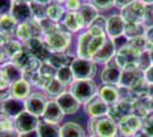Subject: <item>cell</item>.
<instances>
[{
	"instance_id": "cell-24",
	"label": "cell",
	"mask_w": 153,
	"mask_h": 137,
	"mask_svg": "<svg viewBox=\"0 0 153 137\" xmlns=\"http://www.w3.org/2000/svg\"><path fill=\"white\" fill-rule=\"evenodd\" d=\"M23 47H24V45L17 39H15V38L5 41L2 44V50L5 53L7 61H12L23 49Z\"/></svg>"
},
{
	"instance_id": "cell-36",
	"label": "cell",
	"mask_w": 153,
	"mask_h": 137,
	"mask_svg": "<svg viewBox=\"0 0 153 137\" xmlns=\"http://www.w3.org/2000/svg\"><path fill=\"white\" fill-rule=\"evenodd\" d=\"M128 45L131 46L133 48L137 49L140 53L149 50V42H147L145 36H142V37H137V38H134V39L128 40Z\"/></svg>"
},
{
	"instance_id": "cell-42",
	"label": "cell",
	"mask_w": 153,
	"mask_h": 137,
	"mask_svg": "<svg viewBox=\"0 0 153 137\" xmlns=\"http://www.w3.org/2000/svg\"><path fill=\"white\" fill-rule=\"evenodd\" d=\"M106 22H108V20H105V17H103L102 15H98L88 27L95 26V27H98V29H102V30H104L106 32Z\"/></svg>"
},
{
	"instance_id": "cell-21",
	"label": "cell",
	"mask_w": 153,
	"mask_h": 137,
	"mask_svg": "<svg viewBox=\"0 0 153 137\" xmlns=\"http://www.w3.org/2000/svg\"><path fill=\"white\" fill-rule=\"evenodd\" d=\"M98 96L108 105L113 106L120 101V91L115 86L102 85L98 87Z\"/></svg>"
},
{
	"instance_id": "cell-60",
	"label": "cell",
	"mask_w": 153,
	"mask_h": 137,
	"mask_svg": "<svg viewBox=\"0 0 153 137\" xmlns=\"http://www.w3.org/2000/svg\"><path fill=\"white\" fill-rule=\"evenodd\" d=\"M89 1H90V0H89Z\"/></svg>"
},
{
	"instance_id": "cell-11",
	"label": "cell",
	"mask_w": 153,
	"mask_h": 137,
	"mask_svg": "<svg viewBox=\"0 0 153 137\" xmlns=\"http://www.w3.org/2000/svg\"><path fill=\"white\" fill-rule=\"evenodd\" d=\"M108 111H110V105L102 101V98L98 96V94L94 98H91L88 103L85 104V112L90 118L108 116Z\"/></svg>"
},
{
	"instance_id": "cell-26",
	"label": "cell",
	"mask_w": 153,
	"mask_h": 137,
	"mask_svg": "<svg viewBox=\"0 0 153 137\" xmlns=\"http://www.w3.org/2000/svg\"><path fill=\"white\" fill-rule=\"evenodd\" d=\"M47 62L57 71L62 67L70 65L72 59L66 53H51Z\"/></svg>"
},
{
	"instance_id": "cell-17",
	"label": "cell",
	"mask_w": 153,
	"mask_h": 137,
	"mask_svg": "<svg viewBox=\"0 0 153 137\" xmlns=\"http://www.w3.org/2000/svg\"><path fill=\"white\" fill-rule=\"evenodd\" d=\"M0 71H1V74H2V78L5 79L9 85L19 81L21 79H23V76H24L23 70L19 69L17 65H15L10 61H8L5 64H2L0 66Z\"/></svg>"
},
{
	"instance_id": "cell-6",
	"label": "cell",
	"mask_w": 153,
	"mask_h": 137,
	"mask_svg": "<svg viewBox=\"0 0 153 137\" xmlns=\"http://www.w3.org/2000/svg\"><path fill=\"white\" fill-rule=\"evenodd\" d=\"M146 15V5L140 2V0H136L134 2L129 4L128 6L123 7L121 9V16L126 23H136L143 24Z\"/></svg>"
},
{
	"instance_id": "cell-30",
	"label": "cell",
	"mask_w": 153,
	"mask_h": 137,
	"mask_svg": "<svg viewBox=\"0 0 153 137\" xmlns=\"http://www.w3.org/2000/svg\"><path fill=\"white\" fill-rule=\"evenodd\" d=\"M34 59V56L32 55L30 50L26 48L25 46L23 47V49L21 50V52L14 57L10 62H13L15 65H17L19 69H22V70H24L26 66L30 64V62H31L32 59Z\"/></svg>"
},
{
	"instance_id": "cell-31",
	"label": "cell",
	"mask_w": 153,
	"mask_h": 137,
	"mask_svg": "<svg viewBox=\"0 0 153 137\" xmlns=\"http://www.w3.org/2000/svg\"><path fill=\"white\" fill-rule=\"evenodd\" d=\"M146 27L144 24H136V23H126V27H125V33L123 36L127 38L128 40L134 39L137 37H142L145 34Z\"/></svg>"
},
{
	"instance_id": "cell-55",
	"label": "cell",
	"mask_w": 153,
	"mask_h": 137,
	"mask_svg": "<svg viewBox=\"0 0 153 137\" xmlns=\"http://www.w3.org/2000/svg\"><path fill=\"white\" fill-rule=\"evenodd\" d=\"M2 37H4V30H2V26H1V24H0V39L4 41ZM4 42H5V41H4Z\"/></svg>"
},
{
	"instance_id": "cell-40",
	"label": "cell",
	"mask_w": 153,
	"mask_h": 137,
	"mask_svg": "<svg viewBox=\"0 0 153 137\" xmlns=\"http://www.w3.org/2000/svg\"><path fill=\"white\" fill-rule=\"evenodd\" d=\"M13 4L14 0H0V17L10 14Z\"/></svg>"
},
{
	"instance_id": "cell-41",
	"label": "cell",
	"mask_w": 153,
	"mask_h": 137,
	"mask_svg": "<svg viewBox=\"0 0 153 137\" xmlns=\"http://www.w3.org/2000/svg\"><path fill=\"white\" fill-rule=\"evenodd\" d=\"M64 4V7L68 12H79L82 6L81 0H66Z\"/></svg>"
},
{
	"instance_id": "cell-3",
	"label": "cell",
	"mask_w": 153,
	"mask_h": 137,
	"mask_svg": "<svg viewBox=\"0 0 153 137\" xmlns=\"http://www.w3.org/2000/svg\"><path fill=\"white\" fill-rule=\"evenodd\" d=\"M69 91L81 104L85 105L98 94V86L93 79L74 80V82L70 86Z\"/></svg>"
},
{
	"instance_id": "cell-49",
	"label": "cell",
	"mask_w": 153,
	"mask_h": 137,
	"mask_svg": "<svg viewBox=\"0 0 153 137\" xmlns=\"http://www.w3.org/2000/svg\"><path fill=\"white\" fill-rule=\"evenodd\" d=\"M6 62H8V61H7L6 56H5V53L2 50V46H0V66L2 64H5Z\"/></svg>"
},
{
	"instance_id": "cell-4",
	"label": "cell",
	"mask_w": 153,
	"mask_h": 137,
	"mask_svg": "<svg viewBox=\"0 0 153 137\" xmlns=\"http://www.w3.org/2000/svg\"><path fill=\"white\" fill-rule=\"evenodd\" d=\"M140 56V52L127 44L126 46H123L117 50L114 59L117 64L122 69V71H127V70L138 69Z\"/></svg>"
},
{
	"instance_id": "cell-1",
	"label": "cell",
	"mask_w": 153,
	"mask_h": 137,
	"mask_svg": "<svg viewBox=\"0 0 153 137\" xmlns=\"http://www.w3.org/2000/svg\"><path fill=\"white\" fill-rule=\"evenodd\" d=\"M118 130V124L108 116L90 118L88 122V131L93 137H114Z\"/></svg>"
},
{
	"instance_id": "cell-14",
	"label": "cell",
	"mask_w": 153,
	"mask_h": 137,
	"mask_svg": "<svg viewBox=\"0 0 153 137\" xmlns=\"http://www.w3.org/2000/svg\"><path fill=\"white\" fill-rule=\"evenodd\" d=\"M126 27V22L120 15H112L106 22V34L108 39H117L123 36Z\"/></svg>"
},
{
	"instance_id": "cell-59",
	"label": "cell",
	"mask_w": 153,
	"mask_h": 137,
	"mask_svg": "<svg viewBox=\"0 0 153 137\" xmlns=\"http://www.w3.org/2000/svg\"><path fill=\"white\" fill-rule=\"evenodd\" d=\"M88 137H93V136H88Z\"/></svg>"
},
{
	"instance_id": "cell-27",
	"label": "cell",
	"mask_w": 153,
	"mask_h": 137,
	"mask_svg": "<svg viewBox=\"0 0 153 137\" xmlns=\"http://www.w3.org/2000/svg\"><path fill=\"white\" fill-rule=\"evenodd\" d=\"M79 13L81 14L83 21H85V25H86V29H88V26L93 23V21L95 20L96 17L100 15L98 14V10L95 8V6L88 1V2H83Z\"/></svg>"
},
{
	"instance_id": "cell-7",
	"label": "cell",
	"mask_w": 153,
	"mask_h": 137,
	"mask_svg": "<svg viewBox=\"0 0 153 137\" xmlns=\"http://www.w3.org/2000/svg\"><path fill=\"white\" fill-rule=\"evenodd\" d=\"M122 76V69L117 64L115 59L108 61L105 64V67L103 69L101 73V80H102L103 85H110L119 87L120 85V80Z\"/></svg>"
},
{
	"instance_id": "cell-37",
	"label": "cell",
	"mask_w": 153,
	"mask_h": 137,
	"mask_svg": "<svg viewBox=\"0 0 153 137\" xmlns=\"http://www.w3.org/2000/svg\"><path fill=\"white\" fill-rule=\"evenodd\" d=\"M151 66H152V61H151L150 50L142 52L140 56V62H138V69H140V71L145 72Z\"/></svg>"
},
{
	"instance_id": "cell-23",
	"label": "cell",
	"mask_w": 153,
	"mask_h": 137,
	"mask_svg": "<svg viewBox=\"0 0 153 137\" xmlns=\"http://www.w3.org/2000/svg\"><path fill=\"white\" fill-rule=\"evenodd\" d=\"M39 137H61V126L41 120L37 128Z\"/></svg>"
},
{
	"instance_id": "cell-54",
	"label": "cell",
	"mask_w": 153,
	"mask_h": 137,
	"mask_svg": "<svg viewBox=\"0 0 153 137\" xmlns=\"http://www.w3.org/2000/svg\"><path fill=\"white\" fill-rule=\"evenodd\" d=\"M140 2H143L144 5H153V0H140Z\"/></svg>"
},
{
	"instance_id": "cell-9",
	"label": "cell",
	"mask_w": 153,
	"mask_h": 137,
	"mask_svg": "<svg viewBox=\"0 0 153 137\" xmlns=\"http://www.w3.org/2000/svg\"><path fill=\"white\" fill-rule=\"evenodd\" d=\"M142 118L136 114L126 116L118 122V129L122 136L133 137L142 128Z\"/></svg>"
},
{
	"instance_id": "cell-43",
	"label": "cell",
	"mask_w": 153,
	"mask_h": 137,
	"mask_svg": "<svg viewBox=\"0 0 153 137\" xmlns=\"http://www.w3.org/2000/svg\"><path fill=\"white\" fill-rule=\"evenodd\" d=\"M10 97H12V94H10V86L7 87V88L0 89V102H1V103L6 102L7 99H9Z\"/></svg>"
},
{
	"instance_id": "cell-50",
	"label": "cell",
	"mask_w": 153,
	"mask_h": 137,
	"mask_svg": "<svg viewBox=\"0 0 153 137\" xmlns=\"http://www.w3.org/2000/svg\"><path fill=\"white\" fill-rule=\"evenodd\" d=\"M133 137H152V136H151V135H149L146 131H144L142 128H140V130L137 131Z\"/></svg>"
},
{
	"instance_id": "cell-12",
	"label": "cell",
	"mask_w": 153,
	"mask_h": 137,
	"mask_svg": "<svg viewBox=\"0 0 153 137\" xmlns=\"http://www.w3.org/2000/svg\"><path fill=\"white\" fill-rule=\"evenodd\" d=\"M55 101L57 102V104L59 105V107L62 109V111L64 112L65 116L76 114V112L79 111L80 105H81V103L68 90L64 94H62L59 97L56 98Z\"/></svg>"
},
{
	"instance_id": "cell-53",
	"label": "cell",
	"mask_w": 153,
	"mask_h": 137,
	"mask_svg": "<svg viewBox=\"0 0 153 137\" xmlns=\"http://www.w3.org/2000/svg\"><path fill=\"white\" fill-rule=\"evenodd\" d=\"M14 2H19V4H31L32 0H14Z\"/></svg>"
},
{
	"instance_id": "cell-18",
	"label": "cell",
	"mask_w": 153,
	"mask_h": 137,
	"mask_svg": "<svg viewBox=\"0 0 153 137\" xmlns=\"http://www.w3.org/2000/svg\"><path fill=\"white\" fill-rule=\"evenodd\" d=\"M115 54H117V48H115L113 40L108 39L106 42L104 44V46L94 55V57L91 59V61H93L94 63H103V64H106L108 61H111V59L114 57Z\"/></svg>"
},
{
	"instance_id": "cell-56",
	"label": "cell",
	"mask_w": 153,
	"mask_h": 137,
	"mask_svg": "<svg viewBox=\"0 0 153 137\" xmlns=\"http://www.w3.org/2000/svg\"><path fill=\"white\" fill-rule=\"evenodd\" d=\"M150 55H151V61H152V65H153V47L150 48Z\"/></svg>"
},
{
	"instance_id": "cell-16",
	"label": "cell",
	"mask_w": 153,
	"mask_h": 137,
	"mask_svg": "<svg viewBox=\"0 0 153 137\" xmlns=\"http://www.w3.org/2000/svg\"><path fill=\"white\" fill-rule=\"evenodd\" d=\"M30 5L29 4H19V2L13 4L10 15L17 24L27 23L32 20V10Z\"/></svg>"
},
{
	"instance_id": "cell-33",
	"label": "cell",
	"mask_w": 153,
	"mask_h": 137,
	"mask_svg": "<svg viewBox=\"0 0 153 137\" xmlns=\"http://www.w3.org/2000/svg\"><path fill=\"white\" fill-rule=\"evenodd\" d=\"M90 34H91V33H90ZM108 38L106 37V36H100V37H95V36H93V34H91L90 40H89V46H88V54H89L90 59H93L96 53L98 52V50L102 48L103 46H104V44L106 42V40H108Z\"/></svg>"
},
{
	"instance_id": "cell-34",
	"label": "cell",
	"mask_w": 153,
	"mask_h": 137,
	"mask_svg": "<svg viewBox=\"0 0 153 137\" xmlns=\"http://www.w3.org/2000/svg\"><path fill=\"white\" fill-rule=\"evenodd\" d=\"M55 78L57 79L58 81H61L63 85H65L66 87L68 86H71L73 82H74V76H73V72L71 70L70 65L65 66V67H62L56 71V77Z\"/></svg>"
},
{
	"instance_id": "cell-8",
	"label": "cell",
	"mask_w": 153,
	"mask_h": 137,
	"mask_svg": "<svg viewBox=\"0 0 153 137\" xmlns=\"http://www.w3.org/2000/svg\"><path fill=\"white\" fill-rule=\"evenodd\" d=\"M24 103H25V111L36 117L42 118L48 101L46 99L45 95H42L41 93H31V95L24 101Z\"/></svg>"
},
{
	"instance_id": "cell-39",
	"label": "cell",
	"mask_w": 153,
	"mask_h": 137,
	"mask_svg": "<svg viewBox=\"0 0 153 137\" xmlns=\"http://www.w3.org/2000/svg\"><path fill=\"white\" fill-rule=\"evenodd\" d=\"M142 120H143L142 121V129L153 137V113L149 114L146 118H144Z\"/></svg>"
},
{
	"instance_id": "cell-5",
	"label": "cell",
	"mask_w": 153,
	"mask_h": 137,
	"mask_svg": "<svg viewBox=\"0 0 153 137\" xmlns=\"http://www.w3.org/2000/svg\"><path fill=\"white\" fill-rule=\"evenodd\" d=\"M95 64L96 63H94L91 59L74 57L71 62L70 67L76 80H88L95 76Z\"/></svg>"
},
{
	"instance_id": "cell-32",
	"label": "cell",
	"mask_w": 153,
	"mask_h": 137,
	"mask_svg": "<svg viewBox=\"0 0 153 137\" xmlns=\"http://www.w3.org/2000/svg\"><path fill=\"white\" fill-rule=\"evenodd\" d=\"M15 39L21 41L23 45L26 44L30 39H32V33L29 22L23 23V24H17L15 29Z\"/></svg>"
},
{
	"instance_id": "cell-57",
	"label": "cell",
	"mask_w": 153,
	"mask_h": 137,
	"mask_svg": "<svg viewBox=\"0 0 153 137\" xmlns=\"http://www.w3.org/2000/svg\"><path fill=\"white\" fill-rule=\"evenodd\" d=\"M53 2H56V4H62V2H65L66 0H51Z\"/></svg>"
},
{
	"instance_id": "cell-13",
	"label": "cell",
	"mask_w": 153,
	"mask_h": 137,
	"mask_svg": "<svg viewBox=\"0 0 153 137\" xmlns=\"http://www.w3.org/2000/svg\"><path fill=\"white\" fill-rule=\"evenodd\" d=\"M26 48L30 50L32 55L36 57V59H40L42 63L47 62L49 56H51V53L47 49L45 42L42 39H38V38H32L30 39L26 44H24Z\"/></svg>"
},
{
	"instance_id": "cell-28",
	"label": "cell",
	"mask_w": 153,
	"mask_h": 137,
	"mask_svg": "<svg viewBox=\"0 0 153 137\" xmlns=\"http://www.w3.org/2000/svg\"><path fill=\"white\" fill-rule=\"evenodd\" d=\"M65 14H66V9L61 4L51 2V5L47 6V19L53 22L59 23L61 21H63Z\"/></svg>"
},
{
	"instance_id": "cell-48",
	"label": "cell",
	"mask_w": 153,
	"mask_h": 137,
	"mask_svg": "<svg viewBox=\"0 0 153 137\" xmlns=\"http://www.w3.org/2000/svg\"><path fill=\"white\" fill-rule=\"evenodd\" d=\"M19 137H39V134L37 130H33V131H29V133L19 134Z\"/></svg>"
},
{
	"instance_id": "cell-25",
	"label": "cell",
	"mask_w": 153,
	"mask_h": 137,
	"mask_svg": "<svg viewBox=\"0 0 153 137\" xmlns=\"http://www.w3.org/2000/svg\"><path fill=\"white\" fill-rule=\"evenodd\" d=\"M61 137H86V134L80 124L70 121L61 126Z\"/></svg>"
},
{
	"instance_id": "cell-38",
	"label": "cell",
	"mask_w": 153,
	"mask_h": 137,
	"mask_svg": "<svg viewBox=\"0 0 153 137\" xmlns=\"http://www.w3.org/2000/svg\"><path fill=\"white\" fill-rule=\"evenodd\" d=\"M97 10H108L115 6V0H90Z\"/></svg>"
},
{
	"instance_id": "cell-45",
	"label": "cell",
	"mask_w": 153,
	"mask_h": 137,
	"mask_svg": "<svg viewBox=\"0 0 153 137\" xmlns=\"http://www.w3.org/2000/svg\"><path fill=\"white\" fill-rule=\"evenodd\" d=\"M144 78L149 85H153V65L144 72Z\"/></svg>"
},
{
	"instance_id": "cell-44",
	"label": "cell",
	"mask_w": 153,
	"mask_h": 137,
	"mask_svg": "<svg viewBox=\"0 0 153 137\" xmlns=\"http://www.w3.org/2000/svg\"><path fill=\"white\" fill-rule=\"evenodd\" d=\"M144 36H145L147 42H149V50H150V48L153 47V26L146 27V31H145Z\"/></svg>"
},
{
	"instance_id": "cell-47",
	"label": "cell",
	"mask_w": 153,
	"mask_h": 137,
	"mask_svg": "<svg viewBox=\"0 0 153 137\" xmlns=\"http://www.w3.org/2000/svg\"><path fill=\"white\" fill-rule=\"evenodd\" d=\"M136 0H115V6L119 7V8H123V7L128 6L129 4H131V2H134Z\"/></svg>"
},
{
	"instance_id": "cell-46",
	"label": "cell",
	"mask_w": 153,
	"mask_h": 137,
	"mask_svg": "<svg viewBox=\"0 0 153 137\" xmlns=\"http://www.w3.org/2000/svg\"><path fill=\"white\" fill-rule=\"evenodd\" d=\"M0 137H19V133L16 129L0 131Z\"/></svg>"
},
{
	"instance_id": "cell-2",
	"label": "cell",
	"mask_w": 153,
	"mask_h": 137,
	"mask_svg": "<svg viewBox=\"0 0 153 137\" xmlns=\"http://www.w3.org/2000/svg\"><path fill=\"white\" fill-rule=\"evenodd\" d=\"M42 40L51 53H68L72 44V33L63 26L55 32L44 36Z\"/></svg>"
},
{
	"instance_id": "cell-52",
	"label": "cell",
	"mask_w": 153,
	"mask_h": 137,
	"mask_svg": "<svg viewBox=\"0 0 153 137\" xmlns=\"http://www.w3.org/2000/svg\"><path fill=\"white\" fill-rule=\"evenodd\" d=\"M147 95L150 96V97L153 98V85H150L149 86V90H147Z\"/></svg>"
},
{
	"instance_id": "cell-15",
	"label": "cell",
	"mask_w": 153,
	"mask_h": 137,
	"mask_svg": "<svg viewBox=\"0 0 153 137\" xmlns=\"http://www.w3.org/2000/svg\"><path fill=\"white\" fill-rule=\"evenodd\" d=\"M62 24L72 34L82 30V29H86L85 21L79 12H68L62 21Z\"/></svg>"
},
{
	"instance_id": "cell-51",
	"label": "cell",
	"mask_w": 153,
	"mask_h": 137,
	"mask_svg": "<svg viewBox=\"0 0 153 137\" xmlns=\"http://www.w3.org/2000/svg\"><path fill=\"white\" fill-rule=\"evenodd\" d=\"M32 2H36V4H39V5H42V6H48L51 5V0H32Z\"/></svg>"
},
{
	"instance_id": "cell-20",
	"label": "cell",
	"mask_w": 153,
	"mask_h": 137,
	"mask_svg": "<svg viewBox=\"0 0 153 137\" xmlns=\"http://www.w3.org/2000/svg\"><path fill=\"white\" fill-rule=\"evenodd\" d=\"M1 111L5 114H7L9 118L15 119V118L19 117L21 113L25 111V103L22 99L10 97L9 99H7L6 102L2 103Z\"/></svg>"
},
{
	"instance_id": "cell-22",
	"label": "cell",
	"mask_w": 153,
	"mask_h": 137,
	"mask_svg": "<svg viewBox=\"0 0 153 137\" xmlns=\"http://www.w3.org/2000/svg\"><path fill=\"white\" fill-rule=\"evenodd\" d=\"M31 84L29 81H26L25 79H21L19 81L14 82L10 85V94L12 97L17 98V99H22L25 101L26 98L31 95Z\"/></svg>"
},
{
	"instance_id": "cell-35",
	"label": "cell",
	"mask_w": 153,
	"mask_h": 137,
	"mask_svg": "<svg viewBox=\"0 0 153 137\" xmlns=\"http://www.w3.org/2000/svg\"><path fill=\"white\" fill-rule=\"evenodd\" d=\"M31 10H32V19L37 20L39 22L47 19V6H42L36 2H31Z\"/></svg>"
},
{
	"instance_id": "cell-10",
	"label": "cell",
	"mask_w": 153,
	"mask_h": 137,
	"mask_svg": "<svg viewBox=\"0 0 153 137\" xmlns=\"http://www.w3.org/2000/svg\"><path fill=\"white\" fill-rule=\"evenodd\" d=\"M39 122H40L39 118L31 114V113H29L27 111H24L23 113H21L17 118L14 119L15 129L19 131V134L37 130Z\"/></svg>"
},
{
	"instance_id": "cell-58",
	"label": "cell",
	"mask_w": 153,
	"mask_h": 137,
	"mask_svg": "<svg viewBox=\"0 0 153 137\" xmlns=\"http://www.w3.org/2000/svg\"><path fill=\"white\" fill-rule=\"evenodd\" d=\"M114 137H119V136H118V135H117V136H114Z\"/></svg>"
},
{
	"instance_id": "cell-29",
	"label": "cell",
	"mask_w": 153,
	"mask_h": 137,
	"mask_svg": "<svg viewBox=\"0 0 153 137\" xmlns=\"http://www.w3.org/2000/svg\"><path fill=\"white\" fill-rule=\"evenodd\" d=\"M65 91H66V86L63 85L61 81H58L56 78L53 79L51 81V84L48 85V87L45 89V93L47 94V96L51 97V99H56L62 94H64Z\"/></svg>"
},
{
	"instance_id": "cell-19",
	"label": "cell",
	"mask_w": 153,
	"mask_h": 137,
	"mask_svg": "<svg viewBox=\"0 0 153 137\" xmlns=\"http://www.w3.org/2000/svg\"><path fill=\"white\" fill-rule=\"evenodd\" d=\"M64 117H65V114L62 111V109L59 107V105L57 104V102L55 99H49L47 103V106H46L45 113L42 116V120L53 122V124H59Z\"/></svg>"
}]
</instances>
